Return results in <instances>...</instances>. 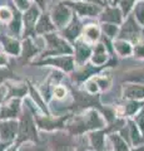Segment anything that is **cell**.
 Masks as SVG:
<instances>
[{
	"label": "cell",
	"mask_w": 144,
	"mask_h": 151,
	"mask_svg": "<svg viewBox=\"0 0 144 151\" xmlns=\"http://www.w3.org/2000/svg\"><path fill=\"white\" fill-rule=\"evenodd\" d=\"M46 40L49 43V52H46L48 54H59V53H64V54H70L72 53V48L69 47L63 39H60L59 37L55 34H48L45 35Z\"/></svg>",
	"instance_id": "cell-1"
},
{
	"label": "cell",
	"mask_w": 144,
	"mask_h": 151,
	"mask_svg": "<svg viewBox=\"0 0 144 151\" xmlns=\"http://www.w3.org/2000/svg\"><path fill=\"white\" fill-rule=\"evenodd\" d=\"M19 140H36V131L33 119L30 117V115L25 113L24 117L21 120V124L19 126Z\"/></svg>",
	"instance_id": "cell-2"
},
{
	"label": "cell",
	"mask_w": 144,
	"mask_h": 151,
	"mask_svg": "<svg viewBox=\"0 0 144 151\" xmlns=\"http://www.w3.org/2000/svg\"><path fill=\"white\" fill-rule=\"evenodd\" d=\"M53 19H54V23L58 27H64L67 24L68 20L70 19V12L65 6V4H59V5L54 8Z\"/></svg>",
	"instance_id": "cell-3"
},
{
	"label": "cell",
	"mask_w": 144,
	"mask_h": 151,
	"mask_svg": "<svg viewBox=\"0 0 144 151\" xmlns=\"http://www.w3.org/2000/svg\"><path fill=\"white\" fill-rule=\"evenodd\" d=\"M138 34H139V28L137 27L135 23H134L133 18H129L128 22L123 25L122 30H120V38H122V39L135 40Z\"/></svg>",
	"instance_id": "cell-4"
},
{
	"label": "cell",
	"mask_w": 144,
	"mask_h": 151,
	"mask_svg": "<svg viewBox=\"0 0 144 151\" xmlns=\"http://www.w3.org/2000/svg\"><path fill=\"white\" fill-rule=\"evenodd\" d=\"M18 130V124L15 121H5L0 122V136L3 140L9 141L15 137Z\"/></svg>",
	"instance_id": "cell-5"
},
{
	"label": "cell",
	"mask_w": 144,
	"mask_h": 151,
	"mask_svg": "<svg viewBox=\"0 0 144 151\" xmlns=\"http://www.w3.org/2000/svg\"><path fill=\"white\" fill-rule=\"evenodd\" d=\"M69 5H72L75 10L80 14V15H89L93 17L95 14L100 12L99 6L92 5V4H84V3H69Z\"/></svg>",
	"instance_id": "cell-6"
},
{
	"label": "cell",
	"mask_w": 144,
	"mask_h": 151,
	"mask_svg": "<svg viewBox=\"0 0 144 151\" xmlns=\"http://www.w3.org/2000/svg\"><path fill=\"white\" fill-rule=\"evenodd\" d=\"M18 111H19V101L13 100L8 103L6 106H4L0 111V119H10V117H15Z\"/></svg>",
	"instance_id": "cell-7"
},
{
	"label": "cell",
	"mask_w": 144,
	"mask_h": 151,
	"mask_svg": "<svg viewBox=\"0 0 144 151\" xmlns=\"http://www.w3.org/2000/svg\"><path fill=\"white\" fill-rule=\"evenodd\" d=\"M124 97L133 98V100H139L144 98V87L143 86H127L124 88Z\"/></svg>",
	"instance_id": "cell-8"
},
{
	"label": "cell",
	"mask_w": 144,
	"mask_h": 151,
	"mask_svg": "<svg viewBox=\"0 0 144 151\" xmlns=\"http://www.w3.org/2000/svg\"><path fill=\"white\" fill-rule=\"evenodd\" d=\"M45 63L54 64L57 67H60L65 70H72L73 69V59L70 57H63V58H54V59H48Z\"/></svg>",
	"instance_id": "cell-9"
},
{
	"label": "cell",
	"mask_w": 144,
	"mask_h": 151,
	"mask_svg": "<svg viewBox=\"0 0 144 151\" xmlns=\"http://www.w3.org/2000/svg\"><path fill=\"white\" fill-rule=\"evenodd\" d=\"M38 14H39V10L36 6H30L28 9V12L25 13V25L28 30H30L31 27L35 24V19L38 18Z\"/></svg>",
	"instance_id": "cell-10"
},
{
	"label": "cell",
	"mask_w": 144,
	"mask_h": 151,
	"mask_svg": "<svg viewBox=\"0 0 144 151\" xmlns=\"http://www.w3.org/2000/svg\"><path fill=\"white\" fill-rule=\"evenodd\" d=\"M1 40L4 42V47H5L6 52H9L10 54L18 55L20 53V45L15 39H10V38H1Z\"/></svg>",
	"instance_id": "cell-11"
},
{
	"label": "cell",
	"mask_w": 144,
	"mask_h": 151,
	"mask_svg": "<svg viewBox=\"0 0 144 151\" xmlns=\"http://www.w3.org/2000/svg\"><path fill=\"white\" fill-rule=\"evenodd\" d=\"M53 29H54V25L50 23V19L48 15H43L38 22V24H36V32L38 33H46Z\"/></svg>",
	"instance_id": "cell-12"
},
{
	"label": "cell",
	"mask_w": 144,
	"mask_h": 151,
	"mask_svg": "<svg viewBox=\"0 0 144 151\" xmlns=\"http://www.w3.org/2000/svg\"><path fill=\"white\" fill-rule=\"evenodd\" d=\"M90 55V48L85 44L83 43H78L77 44V59L78 62H85V59L88 58V57Z\"/></svg>",
	"instance_id": "cell-13"
},
{
	"label": "cell",
	"mask_w": 144,
	"mask_h": 151,
	"mask_svg": "<svg viewBox=\"0 0 144 151\" xmlns=\"http://www.w3.org/2000/svg\"><path fill=\"white\" fill-rule=\"evenodd\" d=\"M103 20L117 23L118 24V23H120V20H122V15H120V12L118 9H108L103 15Z\"/></svg>",
	"instance_id": "cell-14"
},
{
	"label": "cell",
	"mask_w": 144,
	"mask_h": 151,
	"mask_svg": "<svg viewBox=\"0 0 144 151\" xmlns=\"http://www.w3.org/2000/svg\"><path fill=\"white\" fill-rule=\"evenodd\" d=\"M79 32H80V25H79V23L75 20V19H74L72 24L65 29V35L68 38H70V39H74V38L78 37Z\"/></svg>",
	"instance_id": "cell-15"
},
{
	"label": "cell",
	"mask_w": 144,
	"mask_h": 151,
	"mask_svg": "<svg viewBox=\"0 0 144 151\" xmlns=\"http://www.w3.org/2000/svg\"><path fill=\"white\" fill-rule=\"evenodd\" d=\"M90 140L96 151L103 150V132H94V134H92Z\"/></svg>",
	"instance_id": "cell-16"
},
{
	"label": "cell",
	"mask_w": 144,
	"mask_h": 151,
	"mask_svg": "<svg viewBox=\"0 0 144 151\" xmlns=\"http://www.w3.org/2000/svg\"><path fill=\"white\" fill-rule=\"evenodd\" d=\"M114 45H115V49L118 50V53H119L120 55H129V54L132 53L131 45H129L127 42H124V40L117 42V43H115Z\"/></svg>",
	"instance_id": "cell-17"
},
{
	"label": "cell",
	"mask_w": 144,
	"mask_h": 151,
	"mask_svg": "<svg viewBox=\"0 0 144 151\" xmlns=\"http://www.w3.org/2000/svg\"><path fill=\"white\" fill-rule=\"evenodd\" d=\"M111 140H113L115 151H127V145H125V141H123V139H120L117 135H113Z\"/></svg>",
	"instance_id": "cell-18"
},
{
	"label": "cell",
	"mask_w": 144,
	"mask_h": 151,
	"mask_svg": "<svg viewBox=\"0 0 144 151\" xmlns=\"http://www.w3.org/2000/svg\"><path fill=\"white\" fill-rule=\"evenodd\" d=\"M85 34H87V38L89 40H96L99 38V30L96 27L90 25L85 29Z\"/></svg>",
	"instance_id": "cell-19"
},
{
	"label": "cell",
	"mask_w": 144,
	"mask_h": 151,
	"mask_svg": "<svg viewBox=\"0 0 144 151\" xmlns=\"http://www.w3.org/2000/svg\"><path fill=\"white\" fill-rule=\"evenodd\" d=\"M127 79L128 81H132V82H142V83H144V70H138V72L128 74Z\"/></svg>",
	"instance_id": "cell-20"
},
{
	"label": "cell",
	"mask_w": 144,
	"mask_h": 151,
	"mask_svg": "<svg viewBox=\"0 0 144 151\" xmlns=\"http://www.w3.org/2000/svg\"><path fill=\"white\" fill-rule=\"evenodd\" d=\"M36 53V48L31 44V42L29 39H26L24 42V55L25 57H31Z\"/></svg>",
	"instance_id": "cell-21"
},
{
	"label": "cell",
	"mask_w": 144,
	"mask_h": 151,
	"mask_svg": "<svg viewBox=\"0 0 144 151\" xmlns=\"http://www.w3.org/2000/svg\"><path fill=\"white\" fill-rule=\"evenodd\" d=\"M135 17L140 24H144V1H140L135 6Z\"/></svg>",
	"instance_id": "cell-22"
},
{
	"label": "cell",
	"mask_w": 144,
	"mask_h": 151,
	"mask_svg": "<svg viewBox=\"0 0 144 151\" xmlns=\"http://www.w3.org/2000/svg\"><path fill=\"white\" fill-rule=\"evenodd\" d=\"M10 30L14 34H19V32H20V15L19 14H15L14 20L10 23Z\"/></svg>",
	"instance_id": "cell-23"
},
{
	"label": "cell",
	"mask_w": 144,
	"mask_h": 151,
	"mask_svg": "<svg viewBox=\"0 0 144 151\" xmlns=\"http://www.w3.org/2000/svg\"><path fill=\"white\" fill-rule=\"evenodd\" d=\"M105 60H106L105 53H99V52H96L95 55L93 57V63H95V64H103Z\"/></svg>",
	"instance_id": "cell-24"
},
{
	"label": "cell",
	"mask_w": 144,
	"mask_h": 151,
	"mask_svg": "<svg viewBox=\"0 0 144 151\" xmlns=\"http://www.w3.org/2000/svg\"><path fill=\"white\" fill-rule=\"evenodd\" d=\"M11 18V13L8 8H0V20L6 22Z\"/></svg>",
	"instance_id": "cell-25"
},
{
	"label": "cell",
	"mask_w": 144,
	"mask_h": 151,
	"mask_svg": "<svg viewBox=\"0 0 144 151\" xmlns=\"http://www.w3.org/2000/svg\"><path fill=\"white\" fill-rule=\"evenodd\" d=\"M131 135H132V139H133V142L134 144H138L140 141V137H139V134H138V130L135 129L134 124H131Z\"/></svg>",
	"instance_id": "cell-26"
},
{
	"label": "cell",
	"mask_w": 144,
	"mask_h": 151,
	"mask_svg": "<svg viewBox=\"0 0 144 151\" xmlns=\"http://www.w3.org/2000/svg\"><path fill=\"white\" fill-rule=\"evenodd\" d=\"M104 32L108 34L109 37H114L117 34V27L115 25H110V24H104Z\"/></svg>",
	"instance_id": "cell-27"
},
{
	"label": "cell",
	"mask_w": 144,
	"mask_h": 151,
	"mask_svg": "<svg viewBox=\"0 0 144 151\" xmlns=\"http://www.w3.org/2000/svg\"><path fill=\"white\" fill-rule=\"evenodd\" d=\"M138 108H139V103L131 102V103H128V105H127V112L129 113V115H133V113L135 112Z\"/></svg>",
	"instance_id": "cell-28"
},
{
	"label": "cell",
	"mask_w": 144,
	"mask_h": 151,
	"mask_svg": "<svg viewBox=\"0 0 144 151\" xmlns=\"http://www.w3.org/2000/svg\"><path fill=\"white\" fill-rule=\"evenodd\" d=\"M137 124L139 126V129L142 131H144V110L140 111V113L137 116Z\"/></svg>",
	"instance_id": "cell-29"
},
{
	"label": "cell",
	"mask_w": 144,
	"mask_h": 151,
	"mask_svg": "<svg viewBox=\"0 0 144 151\" xmlns=\"http://www.w3.org/2000/svg\"><path fill=\"white\" fill-rule=\"evenodd\" d=\"M132 4H133V0H123V1H122V8H123V12L125 14L129 12V9H131Z\"/></svg>",
	"instance_id": "cell-30"
},
{
	"label": "cell",
	"mask_w": 144,
	"mask_h": 151,
	"mask_svg": "<svg viewBox=\"0 0 144 151\" xmlns=\"http://www.w3.org/2000/svg\"><path fill=\"white\" fill-rule=\"evenodd\" d=\"M98 83H96L95 81H90V82H88V86H87V88H88V91L89 92H92V93H95L96 91H98Z\"/></svg>",
	"instance_id": "cell-31"
},
{
	"label": "cell",
	"mask_w": 144,
	"mask_h": 151,
	"mask_svg": "<svg viewBox=\"0 0 144 151\" xmlns=\"http://www.w3.org/2000/svg\"><path fill=\"white\" fill-rule=\"evenodd\" d=\"M54 92H55V96L58 98H63L65 96V88H63V87H57Z\"/></svg>",
	"instance_id": "cell-32"
},
{
	"label": "cell",
	"mask_w": 144,
	"mask_h": 151,
	"mask_svg": "<svg viewBox=\"0 0 144 151\" xmlns=\"http://www.w3.org/2000/svg\"><path fill=\"white\" fill-rule=\"evenodd\" d=\"M15 3L20 9H26L29 6V0H15Z\"/></svg>",
	"instance_id": "cell-33"
},
{
	"label": "cell",
	"mask_w": 144,
	"mask_h": 151,
	"mask_svg": "<svg viewBox=\"0 0 144 151\" xmlns=\"http://www.w3.org/2000/svg\"><path fill=\"white\" fill-rule=\"evenodd\" d=\"M134 52L138 57H144V45H138Z\"/></svg>",
	"instance_id": "cell-34"
},
{
	"label": "cell",
	"mask_w": 144,
	"mask_h": 151,
	"mask_svg": "<svg viewBox=\"0 0 144 151\" xmlns=\"http://www.w3.org/2000/svg\"><path fill=\"white\" fill-rule=\"evenodd\" d=\"M5 62H6L5 57H4V55H1V54H0V65H1V64H4V63H5Z\"/></svg>",
	"instance_id": "cell-35"
},
{
	"label": "cell",
	"mask_w": 144,
	"mask_h": 151,
	"mask_svg": "<svg viewBox=\"0 0 144 151\" xmlns=\"http://www.w3.org/2000/svg\"><path fill=\"white\" fill-rule=\"evenodd\" d=\"M35 1L38 3L40 6H44V5H45V0H35Z\"/></svg>",
	"instance_id": "cell-36"
},
{
	"label": "cell",
	"mask_w": 144,
	"mask_h": 151,
	"mask_svg": "<svg viewBox=\"0 0 144 151\" xmlns=\"http://www.w3.org/2000/svg\"><path fill=\"white\" fill-rule=\"evenodd\" d=\"M4 77H5V72H4V70H0V82L4 79Z\"/></svg>",
	"instance_id": "cell-37"
},
{
	"label": "cell",
	"mask_w": 144,
	"mask_h": 151,
	"mask_svg": "<svg viewBox=\"0 0 144 151\" xmlns=\"http://www.w3.org/2000/svg\"><path fill=\"white\" fill-rule=\"evenodd\" d=\"M5 147H6L5 144H1V142H0V151H4V150H5Z\"/></svg>",
	"instance_id": "cell-38"
},
{
	"label": "cell",
	"mask_w": 144,
	"mask_h": 151,
	"mask_svg": "<svg viewBox=\"0 0 144 151\" xmlns=\"http://www.w3.org/2000/svg\"><path fill=\"white\" fill-rule=\"evenodd\" d=\"M33 151H46L45 149H41V147H38V149H34Z\"/></svg>",
	"instance_id": "cell-39"
},
{
	"label": "cell",
	"mask_w": 144,
	"mask_h": 151,
	"mask_svg": "<svg viewBox=\"0 0 144 151\" xmlns=\"http://www.w3.org/2000/svg\"><path fill=\"white\" fill-rule=\"evenodd\" d=\"M134 151H144V147H140V149H137V150H134Z\"/></svg>",
	"instance_id": "cell-40"
},
{
	"label": "cell",
	"mask_w": 144,
	"mask_h": 151,
	"mask_svg": "<svg viewBox=\"0 0 144 151\" xmlns=\"http://www.w3.org/2000/svg\"><path fill=\"white\" fill-rule=\"evenodd\" d=\"M92 1H95V3H100L99 0H92Z\"/></svg>",
	"instance_id": "cell-41"
},
{
	"label": "cell",
	"mask_w": 144,
	"mask_h": 151,
	"mask_svg": "<svg viewBox=\"0 0 144 151\" xmlns=\"http://www.w3.org/2000/svg\"><path fill=\"white\" fill-rule=\"evenodd\" d=\"M0 100H1V94H0Z\"/></svg>",
	"instance_id": "cell-42"
},
{
	"label": "cell",
	"mask_w": 144,
	"mask_h": 151,
	"mask_svg": "<svg viewBox=\"0 0 144 151\" xmlns=\"http://www.w3.org/2000/svg\"><path fill=\"white\" fill-rule=\"evenodd\" d=\"M78 151H84V150H78Z\"/></svg>",
	"instance_id": "cell-43"
},
{
	"label": "cell",
	"mask_w": 144,
	"mask_h": 151,
	"mask_svg": "<svg viewBox=\"0 0 144 151\" xmlns=\"http://www.w3.org/2000/svg\"><path fill=\"white\" fill-rule=\"evenodd\" d=\"M114 1H118V0H114Z\"/></svg>",
	"instance_id": "cell-44"
}]
</instances>
